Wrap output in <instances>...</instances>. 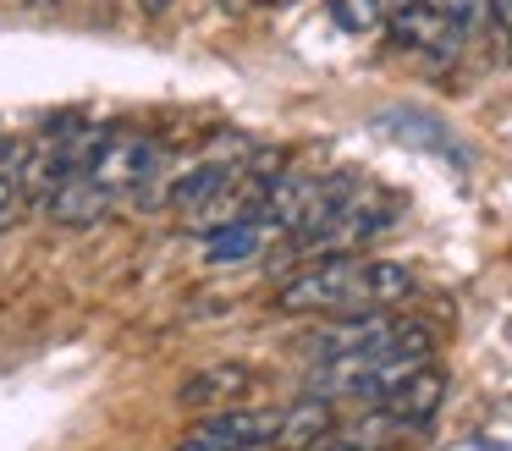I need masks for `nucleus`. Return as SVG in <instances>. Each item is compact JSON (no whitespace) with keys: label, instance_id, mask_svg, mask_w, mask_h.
I'll return each instance as SVG.
<instances>
[{"label":"nucleus","instance_id":"nucleus-1","mask_svg":"<svg viewBox=\"0 0 512 451\" xmlns=\"http://www.w3.org/2000/svg\"><path fill=\"white\" fill-rule=\"evenodd\" d=\"M402 297H413L408 264L331 253V259L287 275L276 292V308L281 314H369V308H397Z\"/></svg>","mask_w":512,"mask_h":451},{"label":"nucleus","instance_id":"nucleus-2","mask_svg":"<svg viewBox=\"0 0 512 451\" xmlns=\"http://www.w3.org/2000/svg\"><path fill=\"white\" fill-rule=\"evenodd\" d=\"M430 352H435L430 330L397 325V330H386L380 341H369V347L320 358V363H314V374H309V396H325V402H336V396H353V402H380L391 385H402L413 369H424V363H430Z\"/></svg>","mask_w":512,"mask_h":451},{"label":"nucleus","instance_id":"nucleus-3","mask_svg":"<svg viewBox=\"0 0 512 451\" xmlns=\"http://www.w3.org/2000/svg\"><path fill=\"white\" fill-rule=\"evenodd\" d=\"M83 171L105 187L111 198H127V193H144L160 171V149L149 138H133V132H105V143L89 154Z\"/></svg>","mask_w":512,"mask_h":451},{"label":"nucleus","instance_id":"nucleus-4","mask_svg":"<svg viewBox=\"0 0 512 451\" xmlns=\"http://www.w3.org/2000/svg\"><path fill=\"white\" fill-rule=\"evenodd\" d=\"M386 17H391V44H402V50H413V55H430V61H446V55H457V44H463L435 0H402Z\"/></svg>","mask_w":512,"mask_h":451},{"label":"nucleus","instance_id":"nucleus-5","mask_svg":"<svg viewBox=\"0 0 512 451\" xmlns=\"http://www.w3.org/2000/svg\"><path fill=\"white\" fill-rule=\"evenodd\" d=\"M446 402V374L435 369V363H424V369H413L402 385H391L380 402H369V407H380V413L391 418V424H402L413 435V429H424L435 418V407Z\"/></svg>","mask_w":512,"mask_h":451},{"label":"nucleus","instance_id":"nucleus-6","mask_svg":"<svg viewBox=\"0 0 512 451\" xmlns=\"http://www.w3.org/2000/svg\"><path fill=\"white\" fill-rule=\"evenodd\" d=\"M248 385H254V369H248V363H210V369L188 374V380L177 385V407H188V413H221V407L243 402Z\"/></svg>","mask_w":512,"mask_h":451},{"label":"nucleus","instance_id":"nucleus-7","mask_svg":"<svg viewBox=\"0 0 512 451\" xmlns=\"http://www.w3.org/2000/svg\"><path fill=\"white\" fill-rule=\"evenodd\" d=\"M111 209H116V198L105 193L89 171H72L67 182H56L45 193V215L56 220V226H100Z\"/></svg>","mask_w":512,"mask_h":451},{"label":"nucleus","instance_id":"nucleus-8","mask_svg":"<svg viewBox=\"0 0 512 451\" xmlns=\"http://www.w3.org/2000/svg\"><path fill=\"white\" fill-rule=\"evenodd\" d=\"M265 237L270 231L259 226L254 215H237V220H215L210 231L199 237V259L204 264H248L254 253H265Z\"/></svg>","mask_w":512,"mask_h":451},{"label":"nucleus","instance_id":"nucleus-9","mask_svg":"<svg viewBox=\"0 0 512 451\" xmlns=\"http://www.w3.org/2000/svg\"><path fill=\"white\" fill-rule=\"evenodd\" d=\"M386 330H397V319H391L386 308H369V314H336V325H325L320 336H314V352H320V358H336V352H353V347L380 341Z\"/></svg>","mask_w":512,"mask_h":451},{"label":"nucleus","instance_id":"nucleus-10","mask_svg":"<svg viewBox=\"0 0 512 451\" xmlns=\"http://www.w3.org/2000/svg\"><path fill=\"white\" fill-rule=\"evenodd\" d=\"M331 424H336L331 402H325V396H303V402H292L287 413H281L276 446L281 451H309V446H320V440L331 435Z\"/></svg>","mask_w":512,"mask_h":451},{"label":"nucleus","instance_id":"nucleus-11","mask_svg":"<svg viewBox=\"0 0 512 451\" xmlns=\"http://www.w3.org/2000/svg\"><path fill=\"white\" fill-rule=\"evenodd\" d=\"M380 127H386L397 143H413V149L446 154V160H463V149L452 143V132H446L435 116H424V110H386V116H380Z\"/></svg>","mask_w":512,"mask_h":451},{"label":"nucleus","instance_id":"nucleus-12","mask_svg":"<svg viewBox=\"0 0 512 451\" xmlns=\"http://www.w3.org/2000/svg\"><path fill=\"white\" fill-rule=\"evenodd\" d=\"M23 198H28L23 160H17V154H6V160H0V231H6L17 215H23Z\"/></svg>","mask_w":512,"mask_h":451},{"label":"nucleus","instance_id":"nucleus-13","mask_svg":"<svg viewBox=\"0 0 512 451\" xmlns=\"http://www.w3.org/2000/svg\"><path fill=\"white\" fill-rule=\"evenodd\" d=\"M331 17L342 22V28H353V33H364L369 22H380L386 11L375 6V0H331Z\"/></svg>","mask_w":512,"mask_h":451},{"label":"nucleus","instance_id":"nucleus-14","mask_svg":"<svg viewBox=\"0 0 512 451\" xmlns=\"http://www.w3.org/2000/svg\"><path fill=\"white\" fill-rule=\"evenodd\" d=\"M171 451H237V446H226V440H215V435H204V429H193V435L177 440Z\"/></svg>","mask_w":512,"mask_h":451},{"label":"nucleus","instance_id":"nucleus-15","mask_svg":"<svg viewBox=\"0 0 512 451\" xmlns=\"http://www.w3.org/2000/svg\"><path fill=\"white\" fill-rule=\"evenodd\" d=\"M309 451H375V446H358V440H320V446Z\"/></svg>","mask_w":512,"mask_h":451},{"label":"nucleus","instance_id":"nucleus-16","mask_svg":"<svg viewBox=\"0 0 512 451\" xmlns=\"http://www.w3.org/2000/svg\"><path fill=\"white\" fill-rule=\"evenodd\" d=\"M138 6H144V11H149V17H166V11H171V6H177V0H138Z\"/></svg>","mask_w":512,"mask_h":451},{"label":"nucleus","instance_id":"nucleus-17","mask_svg":"<svg viewBox=\"0 0 512 451\" xmlns=\"http://www.w3.org/2000/svg\"><path fill=\"white\" fill-rule=\"evenodd\" d=\"M375 6H380V11H391V6H402V0H375Z\"/></svg>","mask_w":512,"mask_h":451},{"label":"nucleus","instance_id":"nucleus-18","mask_svg":"<svg viewBox=\"0 0 512 451\" xmlns=\"http://www.w3.org/2000/svg\"><path fill=\"white\" fill-rule=\"evenodd\" d=\"M265 6H298V0H265Z\"/></svg>","mask_w":512,"mask_h":451},{"label":"nucleus","instance_id":"nucleus-19","mask_svg":"<svg viewBox=\"0 0 512 451\" xmlns=\"http://www.w3.org/2000/svg\"><path fill=\"white\" fill-rule=\"evenodd\" d=\"M6 154H12V143H6V138H0V160H6Z\"/></svg>","mask_w":512,"mask_h":451}]
</instances>
